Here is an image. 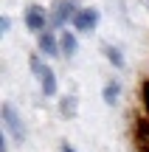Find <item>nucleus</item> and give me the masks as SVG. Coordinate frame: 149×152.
Instances as JSON below:
<instances>
[{
  "label": "nucleus",
  "mask_w": 149,
  "mask_h": 152,
  "mask_svg": "<svg viewBox=\"0 0 149 152\" xmlns=\"http://www.w3.org/2000/svg\"><path fill=\"white\" fill-rule=\"evenodd\" d=\"M132 144L138 152H149V118L144 115L132 118Z\"/></svg>",
  "instance_id": "obj_4"
},
{
  "label": "nucleus",
  "mask_w": 149,
  "mask_h": 152,
  "mask_svg": "<svg viewBox=\"0 0 149 152\" xmlns=\"http://www.w3.org/2000/svg\"><path fill=\"white\" fill-rule=\"evenodd\" d=\"M9 26H11V20H9V17H0V34H6V31H9Z\"/></svg>",
  "instance_id": "obj_13"
},
{
  "label": "nucleus",
  "mask_w": 149,
  "mask_h": 152,
  "mask_svg": "<svg viewBox=\"0 0 149 152\" xmlns=\"http://www.w3.org/2000/svg\"><path fill=\"white\" fill-rule=\"evenodd\" d=\"M25 26H28V31H37V34L45 31V9L39 3H31L25 9Z\"/></svg>",
  "instance_id": "obj_6"
},
{
  "label": "nucleus",
  "mask_w": 149,
  "mask_h": 152,
  "mask_svg": "<svg viewBox=\"0 0 149 152\" xmlns=\"http://www.w3.org/2000/svg\"><path fill=\"white\" fill-rule=\"evenodd\" d=\"M101 96H104V102H107V104H116V102H118V96H121V85H118V79H110V82H107Z\"/></svg>",
  "instance_id": "obj_9"
},
{
  "label": "nucleus",
  "mask_w": 149,
  "mask_h": 152,
  "mask_svg": "<svg viewBox=\"0 0 149 152\" xmlns=\"http://www.w3.org/2000/svg\"><path fill=\"white\" fill-rule=\"evenodd\" d=\"M96 26H99V11L96 9H79L76 20H73V28L82 31V34H90V31H96Z\"/></svg>",
  "instance_id": "obj_5"
},
{
  "label": "nucleus",
  "mask_w": 149,
  "mask_h": 152,
  "mask_svg": "<svg viewBox=\"0 0 149 152\" xmlns=\"http://www.w3.org/2000/svg\"><path fill=\"white\" fill-rule=\"evenodd\" d=\"M0 115H3V127H6V132L14 138V144H23L25 141V124H23V118L17 115V110L6 102L3 107H0Z\"/></svg>",
  "instance_id": "obj_1"
},
{
  "label": "nucleus",
  "mask_w": 149,
  "mask_h": 152,
  "mask_svg": "<svg viewBox=\"0 0 149 152\" xmlns=\"http://www.w3.org/2000/svg\"><path fill=\"white\" fill-rule=\"evenodd\" d=\"M141 96H144V107H146V118H149V79L141 85Z\"/></svg>",
  "instance_id": "obj_12"
},
{
  "label": "nucleus",
  "mask_w": 149,
  "mask_h": 152,
  "mask_svg": "<svg viewBox=\"0 0 149 152\" xmlns=\"http://www.w3.org/2000/svg\"><path fill=\"white\" fill-rule=\"evenodd\" d=\"M79 9H76V0H54L51 3V23L56 28H62L68 20H76Z\"/></svg>",
  "instance_id": "obj_3"
},
{
  "label": "nucleus",
  "mask_w": 149,
  "mask_h": 152,
  "mask_svg": "<svg viewBox=\"0 0 149 152\" xmlns=\"http://www.w3.org/2000/svg\"><path fill=\"white\" fill-rule=\"evenodd\" d=\"M62 152H76L73 147H68V144H62Z\"/></svg>",
  "instance_id": "obj_14"
},
{
  "label": "nucleus",
  "mask_w": 149,
  "mask_h": 152,
  "mask_svg": "<svg viewBox=\"0 0 149 152\" xmlns=\"http://www.w3.org/2000/svg\"><path fill=\"white\" fill-rule=\"evenodd\" d=\"M76 37H73V31H62V37H59V51H62V56H68L71 59L73 54H76Z\"/></svg>",
  "instance_id": "obj_8"
},
{
  "label": "nucleus",
  "mask_w": 149,
  "mask_h": 152,
  "mask_svg": "<svg viewBox=\"0 0 149 152\" xmlns=\"http://www.w3.org/2000/svg\"><path fill=\"white\" fill-rule=\"evenodd\" d=\"M59 110H62V115H68V118H76L79 99H76V96H65V99L59 102Z\"/></svg>",
  "instance_id": "obj_10"
},
{
  "label": "nucleus",
  "mask_w": 149,
  "mask_h": 152,
  "mask_svg": "<svg viewBox=\"0 0 149 152\" xmlns=\"http://www.w3.org/2000/svg\"><path fill=\"white\" fill-rule=\"evenodd\" d=\"M104 56H107L116 68H124V56H121V51H118L116 45H104Z\"/></svg>",
  "instance_id": "obj_11"
},
{
  "label": "nucleus",
  "mask_w": 149,
  "mask_h": 152,
  "mask_svg": "<svg viewBox=\"0 0 149 152\" xmlns=\"http://www.w3.org/2000/svg\"><path fill=\"white\" fill-rule=\"evenodd\" d=\"M39 51L48 54V56H56V54H59V42L54 39V34H51V31H42V34H39Z\"/></svg>",
  "instance_id": "obj_7"
},
{
  "label": "nucleus",
  "mask_w": 149,
  "mask_h": 152,
  "mask_svg": "<svg viewBox=\"0 0 149 152\" xmlns=\"http://www.w3.org/2000/svg\"><path fill=\"white\" fill-rule=\"evenodd\" d=\"M28 65H31V71L37 73V79H39V87H42V93H45V96H54V93H56V76H54V71H51V68L45 65V62L39 59L37 54H31Z\"/></svg>",
  "instance_id": "obj_2"
}]
</instances>
